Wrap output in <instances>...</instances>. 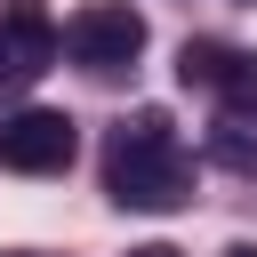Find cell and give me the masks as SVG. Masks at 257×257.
Returning <instances> with one entry per match:
<instances>
[{"label": "cell", "instance_id": "cell-1", "mask_svg": "<svg viewBox=\"0 0 257 257\" xmlns=\"http://www.w3.org/2000/svg\"><path fill=\"white\" fill-rule=\"evenodd\" d=\"M104 193L120 209H185L193 201V161H185L169 112L145 104L137 120H120V137L104 153Z\"/></svg>", "mask_w": 257, "mask_h": 257}, {"label": "cell", "instance_id": "cell-4", "mask_svg": "<svg viewBox=\"0 0 257 257\" xmlns=\"http://www.w3.org/2000/svg\"><path fill=\"white\" fill-rule=\"evenodd\" d=\"M56 24L32 8V0H16L8 16H0V88H32L48 64H56Z\"/></svg>", "mask_w": 257, "mask_h": 257}, {"label": "cell", "instance_id": "cell-8", "mask_svg": "<svg viewBox=\"0 0 257 257\" xmlns=\"http://www.w3.org/2000/svg\"><path fill=\"white\" fill-rule=\"evenodd\" d=\"M128 257H177V249H169V241H145V249H128Z\"/></svg>", "mask_w": 257, "mask_h": 257}, {"label": "cell", "instance_id": "cell-6", "mask_svg": "<svg viewBox=\"0 0 257 257\" xmlns=\"http://www.w3.org/2000/svg\"><path fill=\"white\" fill-rule=\"evenodd\" d=\"M217 161L257 169V120H249V112H225V120H217Z\"/></svg>", "mask_w": 257, "mask_h": 257}, {"label": "cell", "instance_id": "cell-5", "mask_svg": "<svg viewBox=\"0 0 257 257\" xmlns=\"http://www.w3.org/2000/svg\"><path fill=\"white\" fill-rule=\"evenodd\" d=\"M233 64H241V56H233L225 40H185V48H177V80H185V88H225Z\"/></svg>", "mask_w": 257, "mask_h": 257}, {"label": "cell", "instance_id": "cell-3", "mask_svg": "<svg viewBox=\"0 0 257 257\" xmlns=\"http://www.w3.org/2000/svg\"><path fill=\"white\" fill-rule=\"evenodd\" d=\"M72 153H80V128H72L64 112H48V104L0 120V161L24 169V177H56V169H72Z\"/></svg>", "mask_w": 257, "mask_h": 257}, {"label": "cell", "instance_id": "cell-2", "mask_svg": "<svg viewBox=\"0 0 257 257\" xmlns=\"http://www.w3.org/2000/svg\"><path fill=\"white\" fill-rule=\"evenodd\" d=\"M137 48H145V16L128 0H96L64 24V56L88 72H120V64H137Z\"/></svg>", "mask_w": 257, "mask_h": 257}, {"label": "cell", "instance_id": "cell-10", "mask_svg": "<svg viewBox=\"0 0 257 257\" xmlns=\"http://www.w3.org/2000/svg\"><path fill=\"white\" fill-rule=\"evenodd\" d=\"M8 257H40V249H8Z\"/></svg>", "mask_w": 257, "mask_h": 257}, {"label": "cell", "instance_id": "cell-9", "mask_svg": "<svg viewBox=\"0 0 257 257\" xmlns=\"http://www.w3.org/2000/svg\"><path fill=\"white\" fill-rule=\"evenodd\" d=\"M225 257H257V249H249V241H233V249H225Z\"/></svg>", "mask_w": 257, "mask_h": 257}, {"label": "cell", "instance_id": "cell-7", "mask_svg": "<svg viewBox=\"0 0 257 257\" xmlns=\"http://www.w3.org/2000/svg\"><path fill=\"white\" fill-rule=\"evenodd\" d=\"M225 96H233V112H257V56H241V64H233Z\"/></svg>", "mask_w": 257, "mask_h": 257}]
</instances>
